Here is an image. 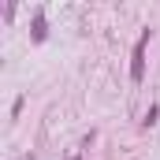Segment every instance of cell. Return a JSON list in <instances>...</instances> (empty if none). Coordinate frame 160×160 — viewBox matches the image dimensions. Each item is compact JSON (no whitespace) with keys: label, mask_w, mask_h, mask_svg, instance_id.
Segmentation results:
<instances>
[{"label":"cell","mask_w":160,"mask_h":160,"mask_svg":"<svg viewBox=\"0 0 160 160\" xmlns=\"http://www.w3.org/2000/svg\"><path fill=\"white\" fill-rule=\"evenodd\" d=\"M145 48H149V30H142V38L134 41V52H130V78L134 82L145 78Z\"/></svg>","instance_id":"cell-1"},{"label":"cell","mask_w":160,"mask_h":160,"mask_svg":"<svg viewBox=\"0 0 160 160\" xmlns=\"http://www.w3.org/2000/svg\"><path fill=\"white\" fill-rule=\"evenodd\" d=\"M45 34H48V26H45V8H38V11H34V26H30V38L45 41Z\"/></svg>","instance_id":"cell-2"},{"label":"cell","mask_w":160,"mask_h":160,"mask_svg":"<svg viewBox=\"0 0 160 160\" xmlns=\"http://www.w3.org/2000/svg\"><path fill=\"white\" fill-rule=\"evenodd\" d=\"M157 116H160V108H157V104H149V112H145V127H149V123H157Z\"/></svg>","instance_id":"cell-3"},{"label":"cell","mask_w":160,"mask_h":160,"mask_svg":"<svg viewBox=\"0 0 160 160\" xmlns=\"http://www.w3.org/2000/svg\"><path fill=\"white\" fill-rule=\"evenodd\" d=\"M67 160H78V157H67Z\"/></svg>","instance_id":"cell-4"}]
</instances>
